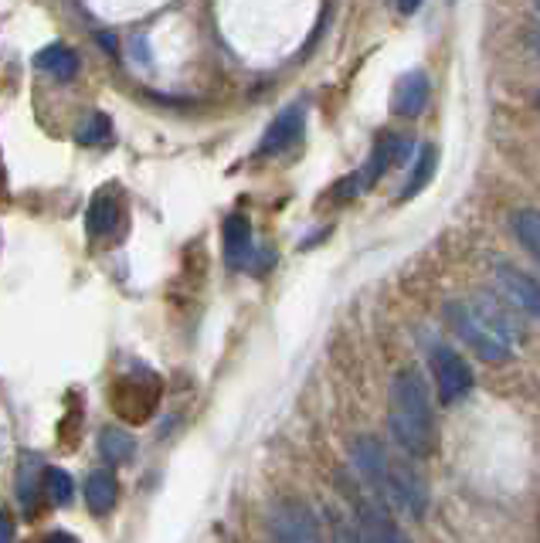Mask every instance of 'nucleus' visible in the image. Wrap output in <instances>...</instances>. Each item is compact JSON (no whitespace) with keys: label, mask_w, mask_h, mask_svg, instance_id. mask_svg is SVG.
Returning <instances> with one entry per match:
<instances>
[{"label":"nucleus","mask_w":540,"mask_h":543,"mask_svg":"<svg viewBox=\"0 0 540 543\" xmlns=\"http://www.w3.org/2000/svg\"><path fill=\"white\" fill-rule=\"evenodd\" d=\"M45 543H79V540H75L72 533H51Z\"/></svg>","instance_id":"obj_23"},{"label":"nucleus","mask_w":540,"mask_h":543,"mask_svg":"<svg viewBox=\"0 0 540 543\" xmlns=\"http://www.w3.org/2000/svg\"><path fill=\"white\" fill-rule=\"evenodd\" d=\"M269 537L272 543H323V530H320V520L303 499H276L269 506Z\"/></svg>","instance_id":"obj_6"},{"label":"nucleus","mask_w":540,"mask_h":543,"mask_svg":"<svg viewBox=\"0 0 540 543\" xmlns=\"http://www.w3.org/2000/svg\"><path fill=\"white\" fill-rule=\"evenodd\" d=\"M45 493L55 506H68L72 503V476H68L65 469H58V465H51V469H45Z\"/></svg>","instance_id":"obj_18"},{"label":"nucleus","mask_w":540,"mask_h":543,"mask_svg":"<svg viewBox=\"0 0 540 543\" xmlns=\"http://www.w3.org/2000/svg\"><path fill=\"white\" fill-rule=\"evenodd\" d=\"M109 140V119L102 116V112H96L92 119H85V123L79 126V143H106Z\"/></svg>","instance_id":"obj_19"},{"label":"nucleus","mask_w":540,"mask_h":543,"mask_svg":"<svg viewBox=\"0 0 540 543\" xmlns=\"http://www.w3.org/2000/svg\"><path fill=\"white\" fill-rule=\"evenodd\" d=\"M133 448H136V442L130 438V432H123V428H106V432H102V438H99L102 459L113 462V465L130 462V459H133Z\"/></svg>","instance_id":"obj_16"},{"label":"nucleus","mask_w":540,"mask_h":543,"mask_svg":"<svg viewBox=\"0 0 540 543\" xmlns=\"http://www.w3.org/2000/svg\"><path fill=\"white\" fill-rule=\"evenodd\" d=\"M221 235H225V258L231 269H248L252 265V224H248L242 214H231L225 218V228H221Z\"/></svg>","instance_id":"obj_10"},{"label":"nucleus","mask_w":540,"mask_h":543,"mask_svg":"<svg viewBox=\"0 0 540 543\" xmlns=\"http://www.w3.org/2000/svg\"><path fill=\"white\" fill-rule=\"evenodd\" d=\"M493 275H496V286H500L503 299H510L513 306H520L524 313L540 320V279H534L530 272L517 269V265H510V262L496 265Z\"/></svg>","instance_id":"obj_7"},{"label":"nucleus","mask_w":540,"mask_h":543,"mask_svg":"<svg viewBox=\"0 0 540 543\" xmlns=\"http://www.w3.org/2000/svg\"><path fill=\"white\" fill-rule=\"evenodd\" d=\"M401 153H405V140H398V136H384V140H377L374 153H371V163L364 167V174H357L360 187H374L377 180L398 163Z\"/></svg>","instance_id":"obj_13"},{"label":"nucleus","mask_w":540,"mask_h":543,"mask_svg":"<svg viewBox=\"0 0 540 543\" xmlns=\"http://www.w3.org/2000/svg\"><path fill=\"white\" fill-rule=\"evenodd\" d=\"M530 45H534V51H537V58H540V28L530 34Z\"/></svg>","instance_id":"obj_25"},{"label":"nucleus","mask_w":540,"mask_h":543,"mask_svg":"<svg viewBox=\"0 0 540 543\" xmlns=\"http://www.w3.org/2000/svg\"><path fill=\"white\" fill-rule=\"evenodd\" d=\"M530 4H534V7H537V11H540V0H530Z\"/></svg>","instance_id":"obj_26"},{"label":"nucleus","mask_w":540,"mask_h":543,"mask_svg":"<svg viewBox=\"0 0 540 543\" xmlns=\"http://www.w3.org/2000/svg\"><path fill=\"white\" fill-rule=\"evenodd\" d=\"M34 465H38V459L34 455H24L21 459V476H17V496H21L24 506H31V496H34Z\"/></svg>","instance_id":"obj_20"},{"label":"nucleus","mask_w":540,"mask_h":543,"mask_svg":"<svg viewBox=\"0 0 540 543\" xmlns=\"http://www.w3.org/2000/svg\"><path fill=\"white\" fill-rule=\"evenodd\" d=\"M350 465L360 486L371 493L377 503H384L394 516H408V520H425L432 496H428V482L418 472L411 455L398 448H388L381 438L360 435L350 445Z\"/></svg>","instance_id":"obj_1"},{"label":"nucleus","mask_w":540,"mask_h":543,"mask_svg":"<svg viewBox=\"0 0 540 543\" xmlns=\"http://www.w3.org/2000/svg\"><path fill=\"white\" fill-rule=\"evenodd\" d=\"M388 428L394 448H401L411 459H428L439 448V421H435L432 394L422 370L405 367L394 374L388 398Z\"/></svg>","instance_id":"obj_3"},{"label":"nucleus","mask_w":540,"mask_h":543,"mask_svg":"<svg viewBox=\"0 0 540 543\" xmlns=\"http://www.w3.org/2000/svg\"><path fill=\"white\" fill-rule=\"evenodd\" d=\"M537 109H540V96H537Z\"/></svg>","instance_id":"obj_27"},{"label":"nucleus","mask_w":540,"mask_h":543,"mask_svg":"<svg viewBox=\"0 0 540 543\" xmlns=\"http://www.w3.org/2000/svg\"><path fill=\"white\" fill-rule=\"evenodd\" d=\"M350 499V540L354 543H411L405 527L388 506L377 503L360 482H347Z\"/></svg>","instance_id":"obj_4"},{"label":"nucleus","mask_w":540,"mask_h":543,"mask_svg":"<svg viewBox=\"0 0 540 543\" xmlns=\"http://www.w3.org/2000/svg\"><path fill=\"white\" fill-rule=\"evenodd\" d=\"M428 96H432V82H428L425 72H405L394 85V96H391V112L394 116H405L415 119L422 116L428 106Z\"/></svg>","instance_id":"obj_9"},{"label":"nucleus","mask_w":540,"mask_h":543,"mask_svg":"<svg viewBox=\"0 0 540 543\" xmlns=\"http://www.w3.org/2000/svg\"><path fill=\"white\" fill-rule=\"evenodd\" d=\"M428 370H432V384H435V394H439L442 404H459L462 398H469L473 391L476 377H473V367L466 364V357L456 353L449 343H432L428 347Z\"/></svg>","instance_id":"obj_5"},{"label":"nucleus","mask_w":540,"mask_h":543,"mask_svg":"<svg viewBox=\"0 0 540 543\" xmlns=\"http://www.w3.org/2000/svg\"><path fill=\"white\" fill-rule=\"evenodd\" d=\"M14 530H17L14 516L4 510V513H0V543H14Z\"/></svg>","instance_id":"obj_21"},{"label":"nucleus","mask_w":540,"mask_h":543,"mask_svg":"<svg viewBox=\"0 0 540 543\" xmlns=\"http://www.w3.org/2000/svg\"><path fill=\"white\" fill-rule=\"evenodd\" d=\"M119 499V482L109 469H96L89 476V482H85V506H89V513L96 516H106L113 513Z\"/></svg>","instance_id":"obj_12"},{"label":"nucleus","mask_w":540,"mask_h":543,"mask_svg":"<svg viewBox=\"0 0 540 543\" xmlns=\"http://www.w3.org/2000/svg\"><path fill=\"white\" fill-rule=\"evenodd\" d=\"M34 68L55 75V79H72L79 72V58H75V51L68 45H48L45 51L34 55Z\"/></svg>","instance_id":"obj_14"},{"label":"nucleus","mask_w":540,"mask_h":543,"mask_svg":"<svg viewBox=\"0 0 540 543\" xmlns=\"http://www.w3.org/2000/svg\"><path fill=\"white\" fill-rule=\"evenodd\" d=\"M435 163H439V153H435V146H425L422 153H418V163H415V170H411V177H408V187H405V201L408 197H415L422 187L432 180V174H435Z\"/></svg>","instance_id":"obj_17"},{"label":"nucleus","mask_w":540,"mask_h":543,"mask_svg":"<svg viewBox=\"0 0 540 543\" xmlns=\"http://www.w3.org/2000/svg\"><path fill=\"white\" fill-rule=\"evenodd\" d=\"M303 126H306V109L303 106H293L286 112H279L272 119V126L265 129L262 143H259V157H276V153H286L299 136H303Z\"/></svg>","instance_id":"obj_8"},{"label":"nucleus","mask_w":540,"mask_h":543,"mask_svg":"<svg viewBox=\"0 0 540 543\" xmlns=\"http://www.w3.org/2000/svg\"><path fill=\"white\" fill-rule=\"evenodd\" d=\"M99 41L106 45L109 55H116V34H99Z\"/></svg>","instance_id":"obj_24"},{"label":"nucleus","mask_w":540,"mask_h":543,"mask_svg":"<svg viewBox=\"0 0 540 543\" xmlns=\"http://www.w3.org/2000/svg\"><path fill=\"white\" fill-rule=\"evenodd\" d=\"M510 228H513V235H517L520 245H524L527 252L540 262V211L520 208V211L510 218Z\"/></svg>","instance_id":"obj_15"},{"label":"nucleus","mask_w":540,"mask_h":543,"mask_svg":"<svg viewBox=\"0 0 540 543\" xmlns=\"http://www.w3.org/2000/svg\"><path fill=\"white\" fill-rule=\"evenodd\" d=\"M445 323L486 364H503L517 353L520 326L493 296H469L445 303Z\"/></svg>","instance_id":"obj_2"},{"label":"nucleus","mask_w":540,"mask_h":543,"mask_svg":"<svg viewBox=\"0 0 540 543\" xmlns=\"http://www.w3.org/2000/svg\"><path fill=\"white\" fill-rule=\"evenodd\" d=\"M418 4H422V0H394V7H398L401 14H415Z\"/></svg>","instance_id":"obj_22"},{"label":"nucleus","mask_w":540,"mask_h":543,"mask_svg":"<svg viewBox=\"0 0 540 543\" xmlns=\"http://www.w3.org/2000/svg\"><path fill=\"white\" fill-rule=\"evenodd\" d=\"M116 221H119V197L113 187H106V191L92 197L89 214H85V228H89L92 238H106L109 231H116Z\"/></svg>","instance_id":"obj_11"}]
</instances>
